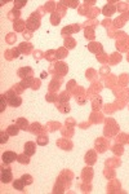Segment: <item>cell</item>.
Instances as JSON below:
<instances>
[{"label": "cell", "instance_id": "cell-6", "mask_svg": "<svg viewBox=\"0 0 129 194\" xmlns=\"http://www.w3.org/2000/svg\"><path fill=\"white\" fill-rule=\"evenodd\" d=\"M22 180L25 182V185H31V184H32V176L31 175H23Z\"/></svg>", "mask_w": 129, "mask_h": 194}, {"label": "cell", "instance_id": "cell-7", "mask_svg": "<svg viewBox=\"0 0 129 194\" xmlns=\"http://www.w3.org/2000/svg\"><path fill=\"white\" fill-rule=\"evenodd\" d=\"M8 132L10 135H17L18 133V127L17 126H9L8 127Z\"/></svg>", "mask_w": 129, "mask_h": 194}, {"label": "cell", "instance_id": "cell-4", "mask_svg": "<svg viewBox=\"0 0 129 194\" xmlns=\"http://www.w3.org/2000/svg\"><path fill=\"white\" fill-rule=\"evenodd\" d=\"M13 188L15 189V190H23L25 182H23V180H22V177H21V178H17V180L13 181Z\"/></svg>", "mask_w": 129, "mask_h": 194}, {"label": "cell", "instance_id": "cell-5", "mask_svg": "<svg viewBox=\"0 0 129 194\" xmlns=\"http://www.w3.org/2000/svg\"><path fill=\"white\" fill-rule=\"evenodd\" d=\"M17 161L19 162V163H26V165H27V163H30V159H29V155L27 154H22V155H18L17 157Z\"/></svg>", "mask_w": 129, "mask_h": 194}, {"label": "cell", "instance_id": "cell-9", "mask_svg": "<svg viewBox=\"0 0 129 194\" xmlns=\"http://www.w3.org/2000/svg\"><path fill=\"white\" fill-rule=\"evenodd\" d=\"M14 4H17V7H23L26 4V2H15Z\"/></svg>", "mask_w": 129, "mask_h": 194}, {"label": "cell", "instance_id": "cell-8", "mask_svg": "<svg viewBox=\"0 0 129 194\" xmlns=\"http://www.w3.org/2000/svg\"><path fill=\"white\" fill-rule=\"evenodd\" d=\"M2 136H3V139H2V142H7V141H8V135H5L4 132H2Z\"/></svg>", "mask_w": 129, "mask_h": 194}, {"label": "cell", "instance_id": "cell-3", "mask_svg": "<svg viewBox=\"0 0 129 194\" xmlns=\"http://www.w3.org/2000/svg\"><path fill=\"white\" fill-rule=\"evenodd\" d=\"M10 180H12V172H10V170H8V168H5V170L2 171V181L8 184V182H10Z\"/></svg>", "mask_w": 129, "mask_h": 194}, {"label": "cell", "instance_id": "cell-2", "mask_svg": "<svg viewBox=\"0 0 129 194\" xmlns=\"http://www.w3.org/2000/svg\"><path fill=\"white\" fill-rule=\"evenodd\" d=\"M35 147H36L35 142H32V141L26 142V144H25V154H27L29 157L34 155L35 154Z\"/></svg>", "mask_w": 129, "mask_h": 194}, {"label": "cell", "instance_id": "cell-1", "mask_svg": "<svg viewBox=\"0 0 129 194\" xmlns=\"http://www.w3.org/2000/svg\"><path fill=\"white\" fill-rule=\"evenodd\" d=\"M17 157L18 155L15 154V153H13V151H5L4 154H3V162L5 163V165H9V163L14 162Z\"/></svg>", "mask_w": 129, "mask_h": 194}]
</instances>
